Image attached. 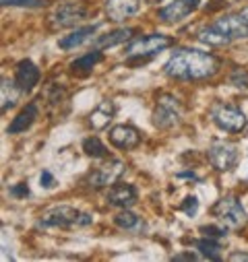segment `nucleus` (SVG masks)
Segmentation results:
<instances>
[{"instance_id":"nucleus-1","label":"nucleus","mask_w":248,"mask_h":262,"mask_svg":"<svg viewBox=\"0 0 248 262\" xmlns=\"http://www.w3.org/2000/svg\"><path fill=\"white\" fill-rule=\"evenodd\" d=\"M221 62L209 54L195 48H180L172 52L170 60L166 62V75L176 81H205L219 73Z\"/></svg>"},{"instance_id":"nucleus-2","label":"nucleus","mask_w":248,"mask_h":262,"mask_svg":"<svg viewBox=\"0 0 248 262\" xmlns=\"http://www.w3.org/2000/svg\"><path fill=\"white\" fill-rule=\"evenodd\" d=\"M246 37H248V21L242 17V13L219 17L211 25L199 31V39L213 48L228 46L236 39H246Z\"/></svg>"},{"instance_id":"nucleus-3","label":"nucleus","mask_w":248,"mask_h":262,"mask_svg":"<svg viewBox=\"0 0 248 262\" xmlns=\"http://www.w3.org/2000/svg\"><path fill=\"white\" fill-rule=\"evenodd\" d=\"M93 217L69 205H58L48 209L39 217V227H60V229H73V227H87L91 225Z\"/></svg>"},{"instance_id":"nucleus-4","label":"nucleus","mask_w":248,"mask_h":262,"mask_svg":"<svg viewBox=\"0 0 248 262\" xmlns=\"http://www.w3.org/2000/svg\"><path fill=\"white\" fill-rule=\"evenodd\" d=\"M87 13H89V7L83 0H62L48 15V25L54 31L75 27L79 21H83L87 17Z\"/></svg>"},{"instance_id":"nucleus-5","label":"nucleus","mask_w":248,"mask_h":262,"mask_svg":"<svg viewBox=\"0 0 248 262\" xmlns=\"http://www.w3.org/2000/svg\"><path fill=\"white\" fill-rule=\"evenodd\" d=\"M211 213L228 229H242L248 223V215H246L242 203L236 199V196H223V199H219L213 205Z\"/></svg>"},{"instance_id":"nucleus-6","label":"nucleus","mask_w":248,"mask_h":262,"mask_svg":"<svg viewBox=\"0 0 248 262\" xmlns=\"http://www.w3.org/2000/svg\"><path fill=\"white\" fill-rule=\"evenodd\" d=\"M174 41L172 37L163 35V33H149V35H141L137 39H133L127 50H124V54H127L129 58H151L159 52H163L166 48H170Z\"/></svg>"},{"instance_id":"nucleus-7","label":"nucleus","mask_w":248,"mask_h":262,"mask_svg":"<svg viewBox=\"0 0 248 262\" xmlns=\"http://www.w3.org/2000/svg\"><path fill=\"white\" fill-rule=\"evenodd\" d=\"M211 118L215 126L223 133H240L246 126V116L240 107L232 103H215L211 107Z\"/></svg>"},{"instance_id":"nucleus-8","label":"nucleus","mask_w":248,"mask_h":262,"mask_svg":"<svg viewBox=\"0 0 248 262\" xmlns=\"http://www.w3.org/2000/svg\"><path fill=\"white\" fill-rule=\"evenodd\" d=\"M182 118V103L178 101V97L170 95V93H161L157 97L155 103V112H153V124L157 128H172L176 124H180Z\"/></svg>"},{"instance_id":"nucleus-9","label":"nucleus","mask_w":248,"mask_h":262,"mask_svg":"<svg viewBox=\"0 0 248 262\" xmlns=\"http://www.w3.org/2000/svg\"><path fill=\"white\" fill-rule=\"evenodd\" d=\"M209 161L217 171H230L238 163V147L228 141H213L209 147Z\"/></svg>"},{"instance_id":"nucleus-10","label":"nucleus","mask_w":248,"mask_h":262,"mask_svg":"<svg viewBox=\"0 0 248 262\" xmlns=\"http://www.w3.org/2000/svg\"><path fill=\"white\" fill-rule=\"evenodd\" d=\"M124 169H127V165H124V161L120 159H110L108 163L99 165L95 171H91L87 176V186L91 188H106V186H114L120 176L124 173Z\"/></svg>"},{"instance_id":"nucleus-11","label":"nucleus","mask_w":248,"mask_h":262,"mask_svg":"<svg viewBox=\"0 0 248 262\" xmlns=\"http://www.w3.org/2000/svg\"><path fill=\"white\" fill-rule=\"evenodd\" d=\"M201 5V0H172L170 5L157 11V19L163 23H180L191 13H195Z\"/></svg>"},{"instance_id":"nucleus-12","label":"nucleus","mask_w":248,"mask_h":262,"mask_svg":"<svg viewBox=\"0 0 248 262\" xmlns=\"http://www.w3.org/2000/svg\"><path fill=\"white\" fill-rule=\"evenodd\" d=\"M110 143L116 147V149H124V151H129V149H135L141 145V133L131 126V124H118L110 130Z\"/></svg>"},{"instance_id":"nucleus-13","label":"nucleus","mask_w":248,"mask_h":262,"mask_svg":"<svg viewBox=\"0 0 248 262\" xmlns=\"http://www.w3.org/2000/svg\"><path fill=\"white\" fill-rule=\"evenodd\" d=\"M106 15L110 21L120 23L135 17L141 11V0H106Z\"/></svg>"},{"instance_id":"nucleus-14","label":"nucleus","mask_w":248,"mask_h":262,"mask_svg":"<svg viewBox=\"0 0 248 262\" xmlns=\"http://www.w3.org/2000/svg\"><path fill=\"white\" fill-rule=\"evenodd\" d=\"M108 203L120 209L133 207L137 203V188L133 184H114L108 190Z\"/></svg>"},{"instance_id":"nucleus-15","label":"nucleus","mask_w":248,"mask_h":262,"mask_svg":"<svg viewBox=\"0 0 248 262\" xmlns=\"http://www.w3.org/2000/svg\"><path fill=\"white\" fill-rule=\"evenodd\" d=\"M15 83L19 85V89L23 93L31 91L39 83V69L31 60H21L15 69Z\"/></svg>"},{"instance_id":"nucleus-16","label":"nucleus","mask_w":248,"mask_h":262,"mask_svg":"<svg viewBox=\"0 0 248 262\" xmlns=\"http://www.w3.org/2000/svg\"><path fill=\"white\" fill-rule=\"evenodd\" d=\"M35 118H37V103L31 101V103H27V105L17 114V118H13V122H11L9 128H7V133H9V135L25 133L27 128H31V124L35 122Z\"/></svg>"},{"instance_id":"nucleus-17","label":"nucleus","mask_w":248,"mask_h":262,"mask_svg":"<svg viewBox=\"0 0 248 262\" xmlns=\"http://www.w3.org/2000/svg\"><path fill=\"white\" fill-rule=\"evenodd\" d=\"M114 114H116L114 101H112V99H104V101H99V105L89 114V126H91L93 130H104V128L112 122Z\"/></svg>"},{"instance_id":"nucleus-18","label":"nucleus","mask_w":248,"mask_h":262,"mask_svg":"<svg viewBox=\"0 0 248 262\" xmlns=\"http://www.w3.org/2000/svg\"><path fill=\"white\" fill-rule=\"evenodd\" d=\"M93 33H95V27H93V25L75 29L73 33H69V35H65V37H60V39H58V48H60V50H73V48L81 46L83 41H87Z\"/></svg>"},{"instance_id":"nucleus-19","label":"nucleus","mask_w":248,"mask_h":262,"mask_svg":"<svg viewBox=\"0 0 248 262\" xmlns=\"http://www.w3.org/2000/svg\"><path fill=\"white\" fill-rule=\"evenodd\" d=\"M135 35V29H114L101 37H97V46L99 48H112V46H118V43H124V41H129L131 37Z\"/></svg>"},{"instance_id":"nucleus-20","label":"nucleus","mask_w":248,"mask_h":262,"mask_svg":"<svg viewBox=\"0 0 248 262\" xmlns=\"http://www.w3.org/2000/svg\"><path fill=\"white\" fill-rule=\"evenodd\" d=\"M104 60V54L101 52H89V54H85V56H81V58H77V60H73L71 62V71L73 73H89L95 64H99Z\"/></svg>"},{"instance_id":"nucleus-21","label":"nucleus","mask_w":248,"mask_h":262,"mask_svg":"<svg viewBox=\"0 0 248 262\" xmlns=\"http://www.w3.org/2000/svg\"><path fill=\"white\" fill-rule=\"evenodd\" d=\"M19 93H23V91L19 89L17 83H13L9 79H3V87H0V95H3V112H9L15 105V101L19 99Z\"/></svg>"},{"instance_id":"nucleus-22","label":"nucleus","mask_w":248,"mask_h":262,"mask_svg":"<svg viewBox=\"0 0 248 262\" xmlns=\"http://www.w3.org/2000/svg\"><path fill=\"white\" fill-rule=\"evenodd\" d=\"M83 151H85L89 157H93V159H106V157H108V149H106V145H104L97 137L85 139V141H83Z\"/></svg>"},{"instance_id":"nucleus-23","label":"nucleus","mask_w":248,"mask_h":262,"mask_svg":"<svg viewBox=\"0 0 248 262\" xmlns=\"http://www.w3.org/2000/svg\"><path fill=\"white\" fill-rule=\"evenodd\" d=\"M195 246L201 250L203 256H207L209 260H219L221 258V246L213 239V237H207V239H199L195 242Z\"/></svg>"},{"instance_id":"nucleus-24","label":"nucleus","mask_w":248,"mask_h":262,"mask_svg":"<svg viewBox=\"0 0 248 262\" xmlns=\"http://www.w3.org/2000/svg\"><path fill=\"white\" fill-rule=\"evenodd\" d=\"M114 223L120 227V229H135L139 225V217L127 209H122L116 217H114Z\"/></svg>"},{"instance_id":"nucleus-25","label":"nucleus","mask_w":248,"mask_h":262,"mask_svg":"<svg viewBox=\"0 0 248 262\" xmlns=\"http://www.w3.org/2000/svg\"><path fill=\"white\" fill-rule=\"evenodd\" d=\"M180 211L186 213L189 217H195L197 211H199V199L197 196H189V199H184V203L180 205Z\"/></svg>"},{"instance_id":"nucleus-26","label":"nucleus","mask_w":248,"mask_h":262,"mask_svg":"<svg viewBox=\"0 0 248 262\" xmlns=\"http://www.w3.org/2000/svg\"><path fill=\"white\" fill-rule=\"evenodd\" d=\"M5 7H27V9H39L46 3L44 0H3Z\"/></svg>"},{"instance_id":"nucleus-27","label":"nucleus","mask_w":248,"mask_h":262,"mask_svg":"<svg viewBox=\"0 0 248 262\" xmlns=\"http://www.w3.org/2000/svg\"><path fill=\"white\" fill-rule=\"evenodd\" d=\"M201 233H205V237H213V239L225 237V229L223 227H215V225H203Z\"/></svg>"},{"instance_id":"nucleus-28","label":"nucleus","mask_w":248,"mask_h":262,"mask_svg":"<svg viewBox=\"0 0 248 262\" xmlns=\"http://www.w3.org/2000/svg\"><path fill=\"white\" fill-rule=\"evenodd\" d=\"M39 184H42L44 188H52V186L56 184V180H54V176L46 169V171H42V176H39Z\"/></svg>"},{"instance_id":"nucleus-29","label":"nucleus","mask_w":248,"mask_h":262,"mask_svg":"<svg viewBox=\"0 0 248 262\" xmlns=\"http://www.w3.org/2000/svg\"><path fill=\"white\" fill-rule=\"evenodd\" d=\"M11 194L13 196H19V199H21V196H27L29 194V188H27V184H17V186L11 188Z\"/></svg>"},{"instance_id":"nucleus-30","label":"nucleus","mask_w":248,"mask_h":262,"mask_svg":"<svg viewBox=\"0 0 248 262\" xmlns=\"http://www.w3.org/2000/svg\"><path fill=\"white\" fill-rule=\"evenodd\" d=\"M230 260L232 262H236V260H248V254L246 252H234V254H230Z\"/></svg>"},{"instance_id":"nucleus-31","label":"nucleus","mask_w":248,"mask_h":262,"mask_svg":"<svg viewBox=\"0 0 248 262\" xmlns=\"http://www.w3.org/2000/svg\"><path fill=\"white\" fill-rule=\"evenodd\" d=\"M174 260H197V256L195 254H176Z\"/></svg>"},{"instance_id":"nucleus-32","label":"nucleus","mask_w":248,"mask_h":262,"mask_svg":"<svg viewBox=\"0 0 248 262\" xmlns=\"http://www.w3.org/2000/svg\"><path fill=\"white\" fill-rule=\"evenodd\" d=\"M242 17H244V19H246V21H248V7H246V9H244V11H242Z\"/></svg>"}]
</instances>
